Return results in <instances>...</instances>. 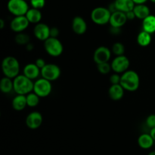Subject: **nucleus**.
I'll return each mask as SVG.
<instances>
[{"label": "nucleus", "mask_w": 155, "mask_h": 155, "mask_svg": "<svg viewBox=\"0 0 155 155\" xmlns=\"http://www.w3.org/2000/svg\"><path fill=\"white\" fill-rule=\"evenodd\" d=\"M97 68H98V71H99L101 74H108L110 71V70L112 69L111 64H109L108 62L98 64V65H97Z\"/></svg>", "instance_id": "obj_29"}, {"label": "nucleus", "mask_w": 155, "mask_h": 155, "mask_svg": "<svg viewBox=\"0 0 155 155\" xmlns=\"http://www.w3.org/2000/svg\"><path fill=\"white\" fill-rule=\"evenodd\" d=\"M29 24H30V22H29L28 19L25 15L16 16L11 21L10 27L13 31L16 32V33H21L27 28Z\"/></svg>", "instance_id": "obj_10"}, {"label": "nucleus", "mask_w": 155, "mask_h": 155, "mask_svg": "<svg viewBox=\"0 0 155 155\" xmlns=\"http://www.w3.org/2000/svg\"><path fill=\"white\" fill-rule=\"evenodd\" d=\"M142 29L144 31L149 33H154L155 32V16L150 15L145 19L142 20Z\"/></svg>", "instance_id": "obj_22"}, {"label": "nucleus", "mask_w": 155, "mask_h": 155, "mask_svg": "<svg viewBox=\"0 0 155 155\" xmlns=\"http://www.w3.org/2000/svg\"><path fill=\"white\" fill-rule=\"evenodd\" d=\"M154 140L149 134H142L138 138V144L143 149H149L154 144Z\"/></svg>", "instance_id": "obj_20"}, {"label": "nucleus", "mask_w": 155, "mask_h": 155, "mask_svg": "<svg viewBox=\"0 0 155 155\" xmlns=\"http://www.w3.org/2000/svg\"><path fill=\"white\" fill-rule=\"evenodd\" d=\"M111 53L110 50L106 46H99L95 50L93 55V59L95 63L98 64L108 62L110 60Z\"/></svg>", "instance_id": "obj_11"}, {"label": "nucleus", "mask_w": 155, "mask_h": 155, "mask_svg": "<svg viewBox=\"0 0 155 155\" xmlns=\"http://www.w3.org/2000/svg\"><path fill=\"white\" fill-rule=\"evenodd\" d=\"M111 12L108 9L104 7H97L91 12V18L95 24L104 25L110 22Z\"/></svg>", "instance_id": "obj_4"}, {"label": "nucleus", "mask_w": 155, "mask_h": 155, "mask_svg": "<svg viewBox=\"0 0 155 155\" xmlns=\"http://www.w3.org/2000/svg\"><path fill=\"white\" fill-rule=\"evenodd\" d=\"M110 31L112 34L117 35L120 33V27H111V26H110Z\"/></svg>", "instance_id": "obj_35"}, {"label": "nucleus", "mask_w": 155, "mask_h": 155, "mask_svg": "<svg viewBox=\"0 0 155 155\" xmlns=\"http://www.w3.org/2000/svg\"><path fill=\"white\" fill-rule=\"evenodd\" d=\"M148 155H155V150H154V151L150 152L149 154H148Z\"/></svg>", "instance_id": "obj_41"}, {"label": "nucleus", "mask_w": 155, "mask_h": 155, "mask_svg": "<svg viewBox=\"0 0 155 155\" xmlns=\"http://www.w3.org/2000/svg\"><path fill=\"white\" fill-rule=\"evenodd\" d=\"M151 42V33L146 31H141L137 36V43L141 46H147Z\"/></svg>", "instance_id": "obj_25"}, {"label": "nucleus", "mask_w": 155, "mask_h": 155, "mask_svg": "<svg viewBox=\"0 0 155 155\" xmlns=\"http://www.w3.org/2000/svg\"><path fill=\"white\" fill-rule=\"evenodd\" d=\"M30 36L29 35L26 34V33H18V35L15 36V42L19 45H27L30 43Z\"/></svg>", "instance_id": "obj_27"}, {"label": "nucleus", "mask_w": 155, "mask_h": 155, "mask_svg": "<svg viewBox=\"0 0 155 155\" xmlns=\"http://www.w3.org/2000/svg\"><path fill=\"white\" fill-rule=\"evenodd\" d=\"M32 7L36 9H41L45 6V0H30Z\"/></svg>", "instance_id": "obj_30"}, {"label": "nucleus", "mask_w": 155, "mask_h": 155, "mask_svg": "<svg viewBox=\"0 0 155 155\" xmlns=\"http://www.w3.org/2000/svg\"><path fill=\"white\" fill-rule=\"evenodd\" d=\"M72 29L74 33L77 34H83L87 30V24L86 21L82 17H75L72 21Z\"/></svg>", "instance_id": "obj_15"}, {"label": "nucleus", "mask_w": 155, "mask_h": 155, "mask_svg": "<svg viewBox=\"0 0 155 155\" xmlns=\"http://www.w3.org/2000/svg\"><path fill=\"white\" fill-rule=\"evenodd\" d=\"M136 5H140V4H145L148 0H133Z\"/></svg>", "instance_id": "obj_37"}, {"label": "nucleus", "mask_w": 155, "mask_h": 155, "mask_svg": "<svg viewBox=\"0 0 155 155\" xmlns=\"http://www.w3.org/2000/svg\"><path fill=\"white\" fill-rule=\"evenodd\" d=\"M127 15L124 12L120 11H116V12L111 13L110 19V24L111 27H121L126 24L127 21Z\"/></svg>", "instance_id": "obj_14"}, {"label": "nucleus", "mask_w": 155, "mask_h": 155, "mask_svg": "<svg viewBox=\"0 0 155 155\" xmlns=\"http://www.w3.org/2000/svg\"><path fill=\"white\" fill-rule=\"evenodd\" d=\"M130 60L127 56H117L111 62V68L116 73H124L127 71L130 67Z\"/></svg>", "instance_id": "obj_9"}, {"label": "nucleus", "mask_w": 155, "mask_h": 155, "mask_svg": "<svg viewBox=\"0 0 155 155\" xmlns=\"http://www.w3.org/2000/svg\"><path fill=\"white\" fill-rule=\"evenodd\" d=\"M150 135H151V137H152L153 139H154L155 141V128H154V129H151V130H150Z\"/></svg>", "instance_id": "obj_39"}, {"label": "nucleus", "mask_w": 155, "mask_h": 155, "mask_svg": "<svg viewBox=\"0 0 155 155\" xmlns=\"http://www.w3.org/2000/svg\"><path fill=\"white\" fill-rule=\"evenodd\" d=\"M0 90L5 94H8L12 90H14V84L12 78L7 77L2 78L0 81Z\"/></svg>", "instance_id": "obj_24"}, {"label": "nucleus", "mask_w": 155, "mask_h": 155, "mask_svg": "<svg viewBox=\"0 0 155 155\" xmlns=\"http://www.w3.org/2000/svg\"><path fill=\"white\" fill-rule=\"evenodd\" d=\"M136 18H139V19L144 20L145 18L150 15V9L145 4H140V5H136L133 9Z\"/></svg>", "instance_id": "obj_19"}, {"label": "nucleus", "mask_w": 155, "mask_h": 155, "mask_svg": "<svg viewBox=\"0 0 155 155\" xmlns=\"http://www.w3.org/2000/svg\"><path fill=\"white\" fill-rule=\"evenodd\" d=\"M7 6L9 12L15 17L26 15L30 9L26 0H9Z\"/></svg>", "instance_id": "obj_6"}, {"label": "nucleus", "mask_w": 155, "mask_h": 155, "mask_svg": "<svg viewBox=\"0 0 155 155\" xmlns=\"http://www.w3.org/2000/svg\"><path fill=\"white\" fill-rule=\"evenodd\" d=\"M5 26V21L3 19H0V29L4 28Z\"/></svg>", "instance_id": "obj_40"}, {"label": "nucleus", "mask_w": 155, "mask_h": 155, "mask_svg": "<svg viewBox=\"0 0 155 155\" xmlns=\"http://www.w3.org/2000/svg\"><path fill=\"white\" fill-rule=\"evenodd\" d=\"M120 80L121 76H120L118 73L113 74L110 77V81L112 84H120Z\"/></svg>", "instance_id": "obj_32"}, {"label": "nucleus", "mask_w": 155, "mask_h": 155, "mask_svg": "<svg viewBox=\"0 0 155 155\" xmlns=\"http://www.w3.org/2000/svg\"><path fill=\"white\" fill-rule=\"evenodd\" d=\"M146 125L151 129L155 128V114H151L147 117Z\"/></svg>", "instance_id": "obj_31"}, {"label": "nucleus", "mask_w": 155, "mask_h": 155, "mask_svg": "<svg viewBox=\"0 0 155 155\" xmlns=\"http://www.w3.org/2000/svg\"><path fill=\"white\" fill-rule=\"evenodd\" d=\"M35 64H36V65H37L39 68H40V69H42V68H43L45 65H46L45 60H44L43 59H41V58L36 59V62H35Z\"/></svg>", "instance_id": "obj_34"}, {"label": "nucleus", "mask_w": 155, "mask_h": 155, "mask_svg": "<svg viewBox=\"0 0 155 155\" xmlns=\"http://www.w3.org/2000/svg\"><path fill=\"white\" fill-rule=\"evenodd\" d=\"M2 69L5 76L9 78H15L19 74L20 65L18 59L13 56H7L2 62Z\"/></svg>", "instance_id": "obj_3"}, {"label": "nucleus", "mask_w": 155, "mask_h": 155, "mask_svg": "<svg viewBox=\"0 0 155 155\" xmlns=\"http://www.w3.org/2000/svg\"><path fill=\"white\" fill-rule=\"evenodd\" d=\"M114 3L117 10L120 11L124 13L133 11L136 5L133 0H115Z\"/></svg>", "instance_id": "obj_16"}, {"label": "nucleus", "mask_w": 155, "mask_h": 155, "mask_svg": "<svg viewBox=\"0 0 155 155\" xmlns=\"http://www.w3.org/2000/svg\"><path fill=\"white\" fill-rule=\"evenodd\" d=\"M52 90L51 81L45 78L38 79L33 85V92L39 97H45L49 95Z\"/></svg>", "instance_id": "obj_7"}, {"label": "nucleus", "mask_w": 155, "mask_h": 155, "mask_svg": "<svg viewBox=\"0 0 155 155\" xmlns=\"http://www.w3.org/2000/svg\"><path fill=\"white\" fill-rule=\"evenodd\" d=\"M33 33L38 40L45 41L50 37V27L43 23H39L35 26Z\"/></svg>", "instance_id": "obj_13"}, {"label": "nucleus", "mask_w": 155, "mask_h": 155, "mask_svg": "<svg viewBox=\"0 0 155 155\" xmlns=\"http://www.w3.org/2000/svg\"><path fill=\"white\" fill-rule=\"evenodd\" d=\"M41 74L43 78L50 81H55L60 77L61 69L57 65L54 64H46L41 69Z\"/></svg>", "instance_id": "obj_8"}, {"label": "nucleus", "mask_w": 155, "mask_h": 155, "mask_svg": "<svg viewBox=\"0 0 155 155\" xmlns=\"http://www.w3.org/2000/svg\"><path fill=\"white\" fill-rule=\"evenodd\" d=\"M33 43H29L28 44H27L26 45V49H27L28 51H31V50H33Z\"/></svg>", "instance_id": "obj_38"}, {"label": "nucleus", "mask_w": 155, "mask_h": 155, "mask_svg": "<svg viewBox=\"0 0 155 155\" xmlns=\"http://www.w3.org/2000/svg\"><path fill=\"white\" fill-rule=\"evenodd\" d=\"M126 15H127V18L128 20H133L135 18H136V15H135V13L134 12H133V10L127 12V13H126Z\"/></svg>", "instance_id": "obj_36"}, {"label": "nucleus", "mask_w": 155, "mask_h": 155, "mask_svg": "<svg viewBox=\"0 0 155 155\" xmlns=\"http://www.w3.org/2000/svg\"><path fill=\"white\" fill-rule=\"evenodd\" d=\"M27 106V96L18 94L12 100V107L17 111H21Z\"/></svg>", "instance_id": "obj_21"}, {"label": "nucleus", "mask_w": 155, "mask_h": 155, "mask_svg": "<svg viewBox=\"0 0 155 155\" xmlns=\"http://www.w3.org/2000/svg\"><path fill=\"white\" fill-rule=\"evenodd\" d=\"M150 1H151V2H152L153 3H155V0H150Z\"/></svg>", "instance_id": "obj_42"}, {"label": "nucleus", "mask_w": 155, "mask_h": 155, "mask_svg": "<svg viewBox=\"0 0 155 155\" xmlns=\"http://www.w3.org/2000/svg\"><path fill=\"white\" fill-rule=\"evenodd\" d=\"M44 47L48 55L57 57L63 53L64 47L61 42L58 38L49 37L44 41Z\"/></svg>", "instance_id": "obj_5"}, {"label": "nucleus", "mask_w": 155, "mask_h": 155, "mask_svg": "<svg viewBox=\"0 0 155 155\" xmlns=\"http://www.w3.org/2000/svg\"><path fill=\"white\" fill-rule=\"evenodd\" d=\"M14 84V91L15 93L21 95H25L28 94L33 91V85L31 79L26 77L24 74H21L18 75L13 80Z\"/></svg>", "instance_id": "obj_2"}, {"label": "nucleus", "mask_w": 155, "mask_h": 155, "mask_svg": "<svg viewBox=\"0 0 155 155\" xmlns=\"http://www.w3.org/2000/svg\"><path fill=\"white\" fill-rule=\"evenodd\" d=\"M25 16L28 19L29 22L32 24H39L42 19V13L39 9H34V8L29 9Z\"/></svg>", "instance_id": "obj_23"}, {"label": "nucleus", "mask_w": 155, "mask_h": 155, "mask_svg": "<svg viewBox=\"0 0 155 155\" xmlns=\"http://www.w3.org/2000/svg\"><path fill=\"white\" fill-rule=\"evenodd\" d=\"M27 106L30 107L36 106L39 103V97L34 92L30 93L27 95Z\"/></svg>", "instance_id": "obj_26"}, {"label": "nucleus", "mask_w": 155, "mask_h": 155, "mask_svg": "<svg viewBox=\"0 0 155 155\" xmlns=\"http://www.w3.org/2000/svg\"><path fill=\"white\" fill-rule=\"evenodd\" d=\"M108 94L113 100H119L124 97V89L120 84H112L108 90Z\"/></svg>", "instance_id": "obj_18"}, {"label": "nucleus", "mask_w": 155, "mask_h": 155, "mask_svg": "<svg viewBox=\"0 0 155 155\" xmlns=\"http://www.w3.org/2000/svg\"><path fill=\"white\" fill-rule=\"evenodd\" d=\"M42 123V115L40 112H32L26 118V124L30 129H36L40 127Z\"/></svg>", "instance_id": "obj_12"}, {"label": "nucleus", "mask_w": 155, "mask_h": 155, "mask_svg": "<svg viewBox=\"0 0 155 155\" xmlns=\"http://www.w3.org/2000/svg\"><path fill=\"white\" fill-rule=\"evenodd\" d=\"M40 73L41 69L35 63L27 64L24 68V74L31 80L36 78Z\"/></svg>", "instance_id": "obj_17"}, {"label": "nucleus", "mask_w": 155, "mask_h": 155, "mask_svg": "<svg viewBox=\"0 0 155 155\" xmlns=\"http://www.w3.org/2000/svg\"><path fill=\"white\" fill-rule=\"evenodd\" d=\"M112 52L117 56H124V53H125V47H124V44L121 43H115L112 46Z\"/></svg>", "instance_id": "obj_28"}, {"label": "nucleus", "mask_w": 155, "mask_h": 155, "mask_svg": "<svg viewBox=\"0 0 155 155\" xmlns=\"http://www.w3.org/2000/svg\"><path fill=\"white\" fill-rule=\"evenodd\" d=\"M59 34V30L57 27H51L50 28V37L57 38Z\"/></svg>", "instance_id": "obj_33"}, {"label": "nucleus", "mask_w": 155, "mask_h": 155, "mask_svg": "<svg viewBox=\"0 0 155 155\" xmlns=\"http://www.w3.org/2000/svg\"><path fill=\"white\" fill-rule=\"evenodd\" d=\"M139 76L135 71H127L121 75L120 84L124 90L136 91L139 87Z\"/></svg>", "instance_id": "obj_1"}]
</instances>
